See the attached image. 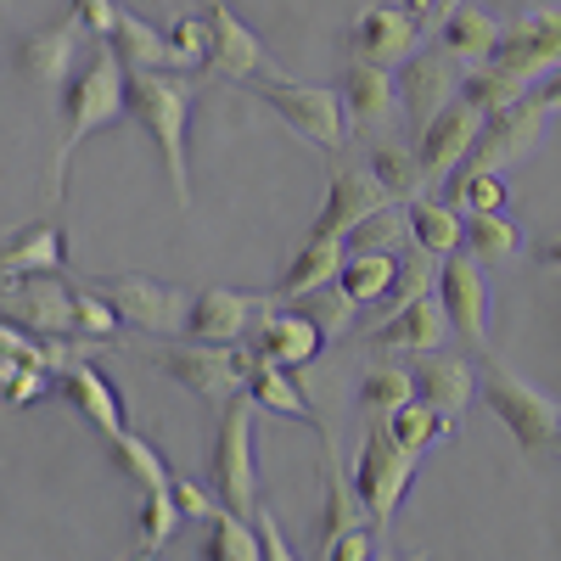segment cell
<instances>
[{
  "label": "cell",
  "instance_id": "obj_24",
  "mask_svg": "<svg viewBox=\"0 0 561 561\" xmlns=\"http://www.w3.org/2000/svg\"><path fill=\"white\" fill-rule=\"evenodd\" d=\"M325 348V325L309 314V309H293V314H264V343L259 354L287 365V370H309Z\"/></svg>",
  "mask_w": 561,
  "mask_h": 561
},
{
  "label": "cell",
  "instance_id": "obj_20",
  "mask_svg": "<svg viewBox=\"0 0 561 561\" xmlns=\"http://www.w3.org/2000/svg\"><path fill=\"white\" fill-rule=\"evenodd\" d=\"M460 84H466V68L433 39L427 51H415V57L404 62V102H410V118L427 124L438 107H449V102L460 96Z\"/></svg>",
  "mask_w": 561,
  "mask_h": 561
},
{
  "label": "cell",
  "instance_id": "obj_47",
  "mask_svg": "<svg viewBox=\"0 0 561 561\" xmlns=\"http://www.w3.org/2000/svg\"><path fill=\"white\" fill-rule=\"evenodd\" d=\"M253 528H259V550H264V561H298V556H293V545H287V534H280V523L270 517L264 505H259Z\"/></svg>",
  "mask_w": 561,
  "mask_h": 561
},
{
  "label": "cell",
  "instance_id": "obj_36",
  "mask_svg": "<svg viewBox=\"0 0 561 561\" xmlns=\"http://www.w3.org/2000/svg\"><path fill=\"white\" fill-rule=\"evenodd\" d=\"M370 174H377V185L393 197V203H410V197H421V163H415V152L410 147H377L370 152V163H365Z\"/></svg>",
  "mask_w": 561,
  "mask_h": 561
},
{
  "label": "cell",
  "instance_id": "obj_32",
  "mask_svg": "<svg viewBox=\"0 0 561 561\" xmlns=\"http://www.w3.org/2000/svg\"><path fill=\"white\" fill-rule=\"evenodd\" d=\"M517 248H523V237L505 214H466L460 219V253H472L478 264H505V259H517Z\"/></svg>",
  "mask_w": 561,
  "mask_h": 561
},
{
  "label": "cell",
  "instance_id": "obj_48",
  "mask_svg": "<svg viewBox=\"0 0 561 561\" xmlns=\"http://www.w3.org/2000/svg\"><path fill=\"white\" fill-rule=\"evenodd\" d=\"M528 96H534L545 113H561V62H556L550 73H539V79H534V90H528Z\"/></svg>",
  "mask_w": 561,
  "mask_h": 561
},
{
  "label": "cell",
  "instance_id": "obj_49",
  "mask_svg": "<svg viewBox=\"0 0 561 561\" xmlns=\"http://www.w3.org/2000/svg\"><path fill=\"white\" fill-rule=\"evenodd\" d=\"M404 12H415L421 23H444V12H449V0H399Z\"/></svg>",
  "mask_w": 561,
  "mask_h": 561
},
{
  "label": "cell",
  "instance_id": "obj_25",
  "mask_svg": "<svg viewBox=\"0 0 561 561\" xmlns=\"http://www.w3.org/2000/svg\"><path fill=\"white\" fill-rule=\"evenodd\" d=\"M62 270V230L51 219L23 225L18 237L0 242V280H28V275H57Z\"/></svg>",
  "mask_w": 561,
  "mask_h": 561
},
{
  "label": "cell",
  "instance_id": "obj_37",
  "mask_svg": "<svg viewBox=\"0 0 561 561\" xmlns=\"http://www.w3.org/2000/svg\"><path fill=\"white\" fill-rule=\"evenodd\" d=\"M404 399H415L410 365H370L365 377H359V404H365V410H377L382 421H388Z\"/></svg>",
  "mask_w": 561,
  "mask_h": 561
},
{
  "label": "cell",
  "instance_id": "obj_18",
  "mask_svg": "<svg viewBox=\"0 0 561 561\" xmlns=\"http://www.w3.org/2000/svg\"><path fill=\"white\" fill-rule=\"evenodd\" d=\"M449 337V314L438 304V293H415L410 304H399L377 332H370V348L377 354H433Z\"/></svg>",
  "mask_w": 561,
  "mask_h": 561
},
{
  "label": "cell",
  "instance_id": "obj_28",
  "mask_svg": "<svg viewBox=\"0 0 561 561\" xmlns=\"http://www.w3.org/2000/svg\"><path fill=\"white\" fill-rule=\"evenodd\" d=\"M438 45L444 51L472 73V68H483L489 62V51L500 45V23L489 18V12H478L472 0H460L455 12H444V23H438Z\"/></svg>",
  "mask_w": 561,
  "mask_h": 561
},
{
  "label": "cell",
  "instance_id": "obj_53",
  "mask_svg": "<svg viewBox=\"0 0 561 561\" xmlns=\"http://www.w3.org/2000/svg\"><path fill=\"white\" fill-rule=\"evenodd\" d=\"M203 7H219V0H203Z\"/></svg>",
  "mask_w": 561,
  "mask_h": 561
},
{
  "label": "cell",
  "instance_id": "obj_35",
  "mask_svg": "<svg viewBox=\"0 0 561 561\" xmlns=\"http://www.w3.org/2000/svg\"><path fill=\"white\" fill-rule=\"evenodd\" d=\"M410 248V219H404V203H388L370 214L354 237H348V253H404Z\"/></svg>",
  "mask_w": 561,
  "mask_h": 561
},
{
  "label": "cell",
  "instance_id": "obj_40",
  "mask_svg": "<svg viewBox=\"0 0 561 561\" xmlns=\"http://www.w3.org/2000/svg\"><path fill=\"white\" fill-rule=\"evenodd\" d=\"M169 45H174V62H180L185 73H197V68H208V51H214V23H208L203 12H192V18H174Z\"/></svg>",
  "mask_w": 561,
  "mask_h": 561
},
{
  "label": "cell",
  "instance_id": "obj_12",
  "mask_svg": "<svg viewBox=\"0 0 561 561\" xmlns=\"http://www.w3.org/2000/svg\"><path fill=\"white\" fill-rule=\"evenodd\" d=\"M421 23L415 12L404 7H359L354 23H348V45H354V62H370V68H404L421 45Z\"/></svg>",
  "mask_w": 561,
  "mask_h": 561
},
{
  "label": "cell",
  "instance_id": "obj_22",
  "mask_svg": "<svg viewBox=\"0 0 561 561\" xmlns=\"http://www.w3.org/2000/svg\"><path fill=\"white\" fill-rule=\"evenodd\" d=\"M410 377H415V399H427L444 421H449V427H455V421L466 415V410H472V365H466V359H444V354H421L415 365H410Z\"/></svg>",
  "mask_w": 561,
  "mask_h": 561
},
{
  "label": "cell",
  "instance_id": "obj_30",
  "mask_svg": "<svg viewBox=\"0 0 561 561\" xmlns=\"http://www.w3.org/2000/svg\"><path fill=\"white\" fill-rule=\"evenodd\" d=\"M404 219H410V248L427 253V259H449L460 253V214L449 203H433V197H410L404 203Z\"/></svg>",
  "mask_w": 561,
  "mask_h": 561
},
{
  "label": "cell",
  "instance_id": "obj_16",
  "mask_svg": "<svg viewBox=\"0 0 561 561\" xmlns=\"http://www.w3.org/2000/svg\"><path fill=\"white\" fill-rule=\"evenodd\" d=\"M264 314H270V298H248V293H230V287H208V293L192 298V325H185V337L237 348L253 325H264Z\"/></svg>",
  "mask_w": 561,
  "mask_h": 561
},
{
  "label": "cell",
  "instance_id": "obj_54",
  "mask_svg": "<svg viewBox=\"0 0 561 561\" xmlns=\"http://www.w3.org/2000/svg\"><path fill=\"white\" fill-rule=\"evenodd\" d=\"M455 7H460V0H449V12H455Z\"/></svg>",
  "mask_w": 561,
  "mask_h": 561
},
{
  "label": "cell",
  "instance_id": "obj_9",
  "mask_svg": "<svg viewBox=\"0 0 561 561\" xmlns=\"http://www.w3.org/2000/svg\"><path fill=\"white\" fill-rule=\"evenodd\" d=\"M483 404L500 415V427L517 438V449L528 455H545L556 444V404L545 393H534L523 377H511L505 365H489V377H483Z\"/></svg>",
  "mask_w": 561,
  "mask_h": 561
},
{
  "label": "cell",
  "instance_id": "obj_7",
  "mask_svg": "<svg viewBox=\"0 0 561 561\" xmlns=\"http://www.w3.org/2000/svg\"><path fill=\"white\" fill-rule=\"evenodd\" d=\"M415 449H404L388 427H370L365 433V449H359V460H354V494H359V505L370 511V523H393L399 517V500H404V489H410V478H415Z\"/></svg>",
  "mask_w": 561,
  "mask_h": 561
},
{
  "label": "cell",
  "instance_id": "obj_11",
  "mask_svg": "<svg viewBox=\"0 0 561 561\" xmlns=\"http://www.w3.org/2000/svg\"><path fill=\"white\" fill-rule=\"evenodd\" d=\"M561 62V12H528L523 23H511V28H500V45L489 51V62L483 68H494V73H505V79H517L523 90H534V79L539 73H550Z\"/></svg>",
  "mask_w": 561,
  "mask_h": 561
},
{
  "label": "cell",
  "instance_id": "obj_45",
  "mask_svg": "<svg viewBox=\"0 0 561 561\" xmlns=\"http://www.w3.org/2000/svg\"><path fill=\"white\" fill-rule=\"evenodd\" d=\"M73 12H79V23L90 28V39H113V28H118V0H73Z\"/></svg>",
  "mask_w": 561,
  "mask_h": 561
},
{
  "label": "cell",
  "instance_id": "obj_10",
  "mask_svg": "<svg viewBox=\"0 0 561 561\" xmlns=\"http://www.w3.org/2000/svg\"><path fill=\"white\" fill-rule=\"evenodd\" d=\"M539 118H545V107H539L534 96L483 113V124H478L472 147H466V158H460V169H455V174H500L505 163H517V158L534 147Z\"/></svg>",
  "mask_w": 561,
  "mask_h": 561
},
{
  "label": "cell",
  "instance_id": "obj_43",
  "mask_svg": "<svg viewBox=\"0 0 561 561\" xmlns=\"http://www.w3.org/2000/svg\"><path fill=\"white\" fill-rule=\"evenodd\" d=\"M73 304H79V337H90V343H113L118 337V309L102 298V287L96 293H73Z\"/></svg>",
  "mask_w": 561,
  "mask_h": 561
},
{
  "label": "cell",
  "instance_id": "obj_6",
  "mask_svg": "<svg viewBox=\"0 0 561 561\" xmlns=\"http://www.w3.org/2000/svg\"><path fill=\"white\" fill-rule=\"evenodd\" d=\"M102 298L118 309L124 325H135V332H147V337H185L197 293L174 287V280H152V275H113V280H102Z\"/></svg>",
  "mask_w": 561,
  "mask_h": 561
},
{
  "label": "cell",
  "instance_id": "obj_42",
  "mask_svg": "<svg viewBox=\"0 0 561 561\" xmlns=\"http://www.w3.org/2000/svg\"><path fill=\"white\" fill-rule=\"evenodd\" d=\"M180 505H174V489H152V494H140V539H147L152 550H163L180 528Z\"/></svg>",
  "mask_w": 561,
  "mask_h": 561
},
{
  "label": "cell",
  "instance_id": "obj_41",
  "mask_svg": "<svg viewBox=\"0 0 561 561\" xmlns=\"http://www.w3.org/2000/svg\"><path fill=\"white\" fill-rule=\"evenodd\" d=\"M449 203L460 214H500L505 208V180L500 174H449Z\"/></svg>",
  "mask_w": 561,
  "mask_h": 561
},
{
  "label": "cell",
  "instance_id": "obj_29",
  "mask_svg": "<svg viewBox=\"0 0 561 561\" xmlns=\"http://www.w3.org/2000/svg\"><path fill=\"white\" fill-rule=\"evenodd\" d=\"M399 264H404V253H348L337 287H343L359 309H382L388 293L399 287Z\"/></svg>",
  "mask_w": 561,
  "mask_h": 561
},
{
  "label": "cell",
  "instance_id": "obj_13",
  "mask_svg": "<svg viewBox=\"0 0 561 561\" xmlns=\"http://www.w3.org/2000/svg\"><path fill=\"white\" fill-rule=\"evenodd\" d=\"M438 304L449 314V332H460L472 348H489V287L472 253H449L438 264Z\"/></svg>",
  "mask_w": 561,
  "mask_h": 561
},
{
  "label": "cell",
  "instance_id": "obj_46",
  "mask_svg": "<svg viewBox=\"0 0 561 561\" xmlns=\"http://www.w3.org/2000/svg\"><path fill=\"white\" fill-rule=\"evenodd\" d=\"M320 561H370V523L365 528H348L337 539L320 545Z\"/></svg>",
  "mask_w": 561,
  "mask_h": 561
},
{
  "label": "cell",
  "instance_id": "obj_31",
  "mask_svg": "<svg viewBox=\"0 0 561 561\" xmlns=\"http://www.w3.org/2000/svg\"><path fill=\"white\" fill-rule=\"evenodd\" d=\"M113 45L129 73H158V68H180L174 62V45H169V28H152L147 18L135 12H118V28H113Z\"/></svg>",
  "mask_w": 561,
  "mask_h": 561
},
{
  "label": "cell",
  "instance_id": "obj_19",
  "mask_svg": "<svg viewBox=\"0 0 561 561\" xmlns=\"http://www.w3.org/2000/svg\"><path fill=\"white\" fill-rule=\"evenodd\" d=\"M208 23H214V51H208V73L214 79H230V84H253L259 73H270V51H264V39L225 7H208Z\"/></svg>",
  "mask_w": 561,
  "mask_h": 561
},
{
  "label": "cell",
  "instance_id": "obj_14",
  "mask_svg": "<svg viewBox=\"0 0 561 561\" xmlns=\"http://www.w3.org/2000/svg\"><path fill=\"white\" fill-rule=\"evenodd\" d=\"M393 197L377 185V174L370 169H359V163H343V169H332V180H325V208H320V219H314V237H354V230L377 214V208H388Z\"/></svg>",
  "mask_w": 561,
  "mask_h": 561
},
{
  "label": "cell",
  "instance_id": "obj_17",
  "mask_svg": "<svg viewBox=\"0 0 561 561\" xmlns=\"http://www.w3.org/2000/svg\"><path fill=\"white\" fill-rule=\"evenodd\" d=\"M483 113L455 96L449 107H438L427 124H421V147H415V163H421V180H449L466 158V147H472V135H478Z\"/></svg>",
  "mask_w": 561,
  "mask_h": 561
},
{
  "label": "cell",
  "instance_id": "obj_27",
  "mask_svg": "<svg viewBox=\"0 0 561 561\" xmlns=\"http://www.w3.org/2000/svg\"><path fill=\"white\" fill-rule=\"evenodd\" d=\"M248 393H253V404H264V410H275V415H293V421H309V427L320 433L314 404H309V393H304V382H298V370L253 354V359H248Z\"/></svg>",
  "mask_w": 561,
  "mask_h": 561
},
{
  "label": "cell",
  "instance_id": "obj_3",
  "mask_svg": "<svg viewBox=\"0 0 561 561\" xmlns=\"http://www.w3.org/2000/svg\"><path fill=\"white\" fill-rule=\"evenodd\" d=\"M248 90H253V96H259L280 124H287L293 135H304L314 152L337 158V152L348 147V113H343V96H332V90H320V84H298V79H287L280 68L259 73Z\"/></svg>",
  "mask_w": 561,
  "mask_h": 561
},
{
  "label": "cell",
  "instance_id": "obj_51",
  "mask_svg": "<svg viewBox=\"0 0 561 561\" xmlns=\"http://www.w3.org/2000/svg\"><path fill=\"white\" fill-rule=\"evenodd\" d=\"M129 561H163V550H152V545H147V550H140V556H129Z\"/></svg>",
  "mask_w": 561,
  "mask_h": 561
},
{
  "label": "cell",
  "instance_id": "obj_38",
  "mask_svg": "<svg viewBox=\"0 0 561 561\" xmlns=\"http://www.w3.org/2000/svg\"><path fill=\"white\" fill-rule=\"evenodd\" d=\"M365 523H370V511L359 505L354 483H343V478H337V466L325 460V517H320V545H325V539H337V534H348V528H365Z\"/></svg>",
  "mask_w": 561,
  "mask_h": 561
},
{
  "label": "cell",
  "instance_id": "obj_15",
  "mask_svg": "<svg viewBox=\"0 0 561 561\" xmlns=\"http://www.w3.org/2000/svg\"><path fill=\"white\" fill-rule=\"evenodd\" d=\"M84 45H96V39H90V28L79 23V12H68V18H57V23L23 34L18 62H23V73H28L34 84L57 90V84H68V79L79 73V51H84Z\"/></svg>",
  "mask_w": 561,
  "mask_h": 561
},
{
  "label": "cell",
  "instance_id": "obj_1",
  "mask_svg": "<svg viewBox=\"0 0 561 561\" xmlns=\"http://www.w3.org/2000/svg\"><path fill=\"white\" fill-rule=\"evenodd\" d=\"M129 113V68L118 57L113 39H96V51L84 57V68L68 79V113H62V135H57V158H51V192L68 197V163L96 129L118 124Z\"/></svg>",
  "mask_w": 561,
  "mask_h": 561
},
{
  "label": "cell",
  "instance_id": "obj_5",
  "mask_svg": "<svg viewBox=\"0 0 561 561\" xmlns=\"http://www.w3.org/2000/svg\"><path fill=\"white\" fill-rule=\"evenodd\" d=\"M253 393L230 399L219 410V433H214V494L225 511L237 517H259V460H253Z\"/></svg>",
  "mask_w": 561,
  "mask_h": 561
},
{
  "label": "cell",
  "instance_id": "obj_34",
  "mask_svg": "<svg viewBox=\"0 0 561 561\" xmlns=\"http://www.w3.org/2000/svg\"><path fill=\"white\" fill-rule=\"evenodd\" d=\"M203 561H264L253 517H237V511L219 505L208 523V539H203Z\"/></svg>",
  "mask_w": 561,
  "mask_h": 561
},
{
  "label": "cell",
  "instance_id": "obj_39",
  "mask_svg": "<svg viewBox=\"0 0 561 561\" xmlns=\"http://www.w3.org/2000/svg\"><path fill=\"white\" fill-rule=\"evenodd\" d=\"M382 427H388V433H393L404 449H415V455L427 449L438 433H455V427H449V421H444V415H438L427 399H404V404H399V410L382 421Z\"/></svg>",
  "mask_w": 561,
  "mask_h": 561
},
{
  "label": "cell",
  "instance_id": "obj_44",
  "mask_svg": "<svg viewBox=\"0 0 561 561\" xmlns=\"http://www.w3.org/2000/svg\"><path fill=\"white\" fill-rule=\"evenodd\" d=\"M169 489H174V505H180V517H185V523H214V511H219L214 483L203 489L197 478H174Z\"/></svg>",
  "mask_w": 561,
  "mask_h": 561
},
{
  "label": "cell",
  "instance_id": "obj_23",
  "mask_svg": "<svg viewBox=\"0 0 561 561\" xmlns=\"http://www.w3.org/2000/svg\"><path fill=\"white\" fill-rule=\"evenodd\" d=\"M343 259H348V242L343 237H314V230H309V242L293 253L287 275H280V287H275V298H314L325 287H337Z\"/></svg>",
  "mask_w": 561,
  "mask_h": 561
},
{
  "label": "cell",
  "instance_id": "obj_8",
  "mask_svg": "<svg viewBox=\"0 0 561 561\" xmlns=\"http://www.w3.org/2000/svg\"><path fill=\"white\" fill-rule=\"evenodd\" d=\"M0 320L23 325L39 343L79 337V304L57 275H28V280H0Z\"/></svg>",
  "mask_w": 561,
  "mask_h": 561
},
{
  "label": "cell",
  "instance_id": "obj_33",
  "mask_svg": "<svg viewBox=\"0 0 561 561\" xmlns=\"http://www.w3.org/2000/svg\"><path fill=\"white\" fill-rule=\"evenodd\" d=\"M107 449H113V460H118V472H124L140 494H152V489H169V483H174L169 466H163V455H158V444H147L135 427H124L118 438H107Z\"/></svg>",
  "mask_w": 561,
  "mask_h": 561
},
{
  "label": "cell",
  "instance_id": "obj_52",
  "mask_svg": "<svg viewBox=\"0 0 561 561\" xmlns=\"http://www.w3.org/2000/svg\"><path fill=\"white\" fill-rule=\"evenodd\" d=\"M550 449H561V415H556V444H550Z\"/></svg>",
  "mask_w": 561,
  "mask_h": 561
},
{
  "label": "cell",
  "instance_id": "obj_21",
  "mask_svg": "<svg viewBox=\"0 0 561 561\" xmlns=\"http://www.w3.org/2000/svg\"><path fill=\"white\" fill-rule=\"evenodd\" d=\"M57 382L68 393V404H79V415L96 427L102 438H118L129 427V415H124V393L102 377L90 359H73V365H57Z\"/></svg>",
  "mask_w": 561,
  "mask_h": 561
},
{
  "label": "cell",
  "instance_id": "obj_2",
  "mask_svg": "<svg viewBox=\"0 0 561 561\" xmlns=\"http://www.w3.org/2000/svg\"><path fill=\"white\" fill-rule=\"evenodd\" d=\"M192 107H197V73L185 68L129 73V113L152 135V147L163 158V180L174 185L180 203H192V140H185Z\"/></svg>",
  "mask_w": 561,
  "mask_h": 561
},
{
  "label": "cell",
  "instance_id": "obj_50",
  "mask_svg": "<svg viewBox=\"0 0 561 561\" xmlns=\"http://www.w3.org/2000/svg\"><path fill=\"white\" fill-rule=\"evenodd\" d=\"M539 264H545V270H556V275H561V237H556V242H545V248H539Z\"/></svg>",
  "mask_w": 561,
  "mask_h": 561
},
{
  "label": "cell",
  "instance_id": "obj_4",
  "mask_svg": "<svg viewBox=\"0 0 561 561\" xmlns=\"http://www.w3.org/2000/svg\"><path fill=\"white\" fill-rule=\"evenodd\" d=\"M158 348V370H169V377L192 393L197 404L208 410H225L230 399L248 393V359L242 348H219V343H197V337H152Z\"/></svg>",
  "mask_w": 561,
  "mask_h": 561
},
{
  "label": "cell",
  "instance_id": "obj_26",
  "mask_svg": "<svg viewBox=\"0 0 561 561\" xmlns=\"http://www.w3.org/2000/svg\"><path fill=\"white\" fill-rule=\"evenodd\" d=\"M343 113H348V129L370 135L393 118V79L388 68H370V62H348L343 73Z\"/></svg>",
  "mask_w": 561,
  "mask_h": 561
}]
</instances>
